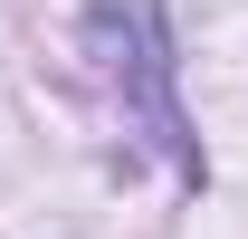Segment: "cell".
<instances>
[{"label": "cell", "instance_id": "1", "mask_svg": "<svg viewBox=\"0 0 248 239\" xmlns=\"http://www.w3.org/2000/svg\"><path fill=\"white\" fill-rule=\"evenodd\" d=\"M86 58H95V77L124 96V115L143 124L182 172H201V153H191V134H182V105H172V38H162L153 0H95L86 10Z\"/></svg>", "mask_w": 248, "mask_h": 239}]
</instances>
